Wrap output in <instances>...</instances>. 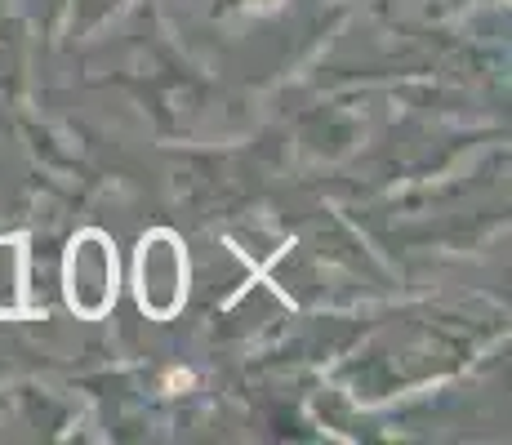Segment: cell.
<instances>
[{
  "label": "cell",
  "instance_id": "cell-1",
  "mask_svg": "<svg viewBox=\"0 0 512 445\" xmlns=\"http://www.w3.org/2000/svg\"><path fill=\"white\" fill-rule=\"evenodd\" d=\"M116 299V254L103 232H81L67 250V303L98 321Z\"/></svg>",
  "mask_w": 512,
  "mask_h": 445
},
{
  "label": "cell",
  "instance_id": "cell-2",
  "mask_svg": "<svg viewBox=\"0 0 512 445\" xmlns=\"http://www.w3.org/2000/svg\"><path fill=\"white\" fill-rule=\"evenodd\" d=\"M187 299V259L174 232H152L139 245V303L170 321Z\"/></svg>",
  "mask_w": 512,
  "mask_h": 445
}]
</instances>
